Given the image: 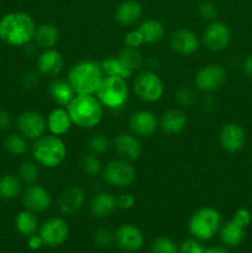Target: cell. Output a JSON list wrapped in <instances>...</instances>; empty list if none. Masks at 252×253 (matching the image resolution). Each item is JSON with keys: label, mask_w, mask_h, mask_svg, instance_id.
Instances as JSON below:
<instances>
[{"label": "cell", "mask_w": 252, "mask_h": 253, "mask_svg": "<svg viewBox=\"0 0 252 253\" xmlns=\"http://www.w3.org/2000/svg\"><path fill=\"white\" fill-rule=\"evenodd\" d=\"M245 236H246V227L239 225L232 219L222 224L221 227H220V241L226 247L239 246L245 240Z\"/></svg>", "instance_id": "obj_26"}, {"label": "cell", "mask_w": 252, "mask_h": 253, "mask_svg": "<svg viewBox=\"0 0 252 253\" xmlns=\"http://www.w3.org/2000/svg\"><path fill=\"white\" fill-rule=\"evenodd\" d=\"M179 253H205V247L202 245V241L190 237L179 245Z\"/></svg>", "instance_id": "obj_41"}, {"label": "cell", "mask_w": 252, "mask_h": 253, "mask_svg": "<svg viewBox=\"0 0 252 253\" xmlns=\"http://www.w3.org/2000/svg\"><path fill=\"white\" fill-rule=\"evenodd\" d=\"M22 182L15 174H4L0 177V198L12 200L21 195Z\"/></svg>", "instance_id": "obj_30"}, {"label": "cell", "mask_w": 252, "mask_h": 253, "mask_svg": "<svg viewBox=\"0 0 252 253\" xmlns=\"http://www.w3.org/2000/svg\"><path fill=\"white\" fill-rule=\"evenodd\" d=\"M12 125V116L9 111L0 110V131L9 130Z\"/></svg>", "instance_id": "obj_46"}, {"label": "cell", "mask_w": 252, "mask_h": 253, "mask_svg": "<svg viewBox=\"0 0 252 253\" xmlns=\"http://www.w3.org/2000/svg\"><path fill=\"white\" fill-rule=\"evenodd\" d=\"M158 119L150 110L135 111L128 119V127L131 133L137 137H150L158 128Z\"/></svg>", "instance_id": "obj_17"}, {"label": "cell", "mask_w": 252, "mask_h": 253, "mask_svg": "<svg viewBox=\"0 0 252 253\" xmlns=\"http://www.w3.org/2000/svg\"><path fill=\"white\" fill-rule=\"evenodd\" d=\"M93 244L100 249H106L114 244V232L108 227H99L93 234Z\"/></svg>", "instance_id": "obj_38"}, {"label": "cell", "mask_w": 252, "mask_h": 253, "mask_svg": "<svg viewBox=\"0 0 252 253\" xmlns=\"http://www.w3.org/2000/svg\"><path fill=\"white\" fill-rule=\"evenodd\" d=\"M119 59L125 64L126 68L135 73L136 71L143 66V57L138 48H132V47H126L124 46L120 49L118 54Z\"/></svg>", "instance_id": "obj_32"}, {"label": "cell", "mask_w": 252, "mask_h": 253, "mask_svg": "<svg viewBox=\"0 0 252 253\" xmlns=\"http://www.w3.org/2000/svg\"><path fill=\"white\" fill-rule=\"evenodd\" d=\"M21 203L25 209L39 214V212L47 211L51 208L52 197L46 188L35 183V184L27 185L22 190Z\"/></svg>", "instance_id": "obj_14"}, {"label": "cell", "mask_w": 252, "mask_h": 253, "mask_svg": "<svg viewBox=\"0 0 252 253\" xmlns=\"http://www.w3.org/2000/svg\"><path fill=\"white\" fill-rule=\"evenodd\" d=\"M128 94L130 90L126 79L111 76H104L95 91V96L101 105L110 110H116L125 105Z\"/></svg>", "instance_id": "obj_6"}, {"label": "cell", "mask_w": 252, "mask_h": 253, "mask_svg": "<svg viewBox=\"0 0 252 253\" xmlns=\"http://www.w3.org/2000/svg\"><path fill=\"white\" fill-rule=\"evenodd\" d=\"M17 177L22 182V184L31 185L37 182L40 177V170L37 167V163L34 162H24L19 167L17 170Z\"/></svg>", "instance_id": "obj_35"}, {"label": "cell", "mask_w": 252, "mask_h": 253, "mask_svg": "<svg viewBox=\"0 0 252 253\" xmlns=\"http://www.w3.org/2000/svg\"><path fill=\"white\" fill-rule=\"evenodd\" d=\"M219 141L221 147L229 153H236L244 148L246 143V133L245 130L235 123H229L222 126L219 135Z\"/></svg>", "instance_id": "obj_19"}, {"label": "cell", "mask_w": 252, "mask_h": 253, "mask_svg": "<svg viewBox=\"0 0 252 253\" xmlns=\"http://www.w3.org/2000/svg\"><path fill=\"white\" fill-rule=\"evenodd\" d=\"M85 204V193L78 185H68L59 193L57 207L63 215H74Z\"/></svg>", "instance_id": "obj_15"}, {"label": "cell", "mask_w": 252, "mask_h": 253, "mask_svg": "<svg viewBox=\"0 0 252 253\" xmlns=\"http://www.w3.org/2000/svg\"><path fill=\"white\" fill-rule=\"evenodd\" d=\"M242 67H244L245 74H246L250 79H252V54H250V56H247L246 58H245Z\"/></svg>", "instance_id": "obj_48"}, {"label": "cell", "mask_w": 252, "mask_h": 253, "mask_svg": "<svg viewBox=\"0 0 252 253\" xmlns=\"http://www.w3.org/2000/svg\"><path fill=\"white\" fill-rule=\"evenodd\" d=\"M36 22L24 11H11L0 19V40L12 47H22L34 41Z\"/></svg>", "instance_id": "obj_1"}, {"label": "cell", "mask_w": 252, "mask_h": 253, "mask_svg": "<svg viewBox=\"0 0 252 253\" xmlns=\"http://www.w3.org/2000/svg\"><path fill=\"white\" fill-rule=\"evenodd\" d=\"M104 182L106 184L115 188H127L135 182L136 179V169L130 161L119 160L110 161L101 172Z\"/></svg>", "instance_id": "obj_8"}, {"label": "cell", "mask_w": 252, "mask_h": 253, "mask_svg": "<svg viewBox=\"0 0 252 253\" xmlns=\"http://www.w3.org/2000/svg\"><path fill=\"white\" fill-rule=\"evenodd\" d=\"M232 220H234L235 222H237L239 225H241V226L247 227L251 224L252 215L251 212H250V210L245 209V208H240V209H237L236 211H235Z\"/></svg>", "instance_id": "obj_43"}, {"label": "cell", "mask_w": 252, "mask_h": 253, "mask_svg": "<svg viewBox=\"0 0 252 253\" xmlns=\"http://www.w3.org/2000/svg\"><path fill=\"white\" fill-rule=\"evenodd\" d=\"M114 244L125 253L138 252L145 245V235L136 225L124 224L114 232Z\"/></svg>", "instance_id": "obj_13"}, {"label": "cell", "mask_w": 252, "mask_h": 253, "mask_svg": "<svg viewBox=\"0 0 252 253\" xmlns=\"http://www.w3.org/2000/svg\"><path fill=\"white\" fill-rule=\"evenodd\" d=\"M113 147L118 156L126 161H136L142 155V143L133 133L121 132L113 141Z\"/></svg>", "instance_id": "obj_18"}, {"label": "cell", "mask_w": 252, "mask_h": 253, "mask_svg": "<svg viewBox=\"0 0 252 253\" xmlns=\"http://www.w3.org/2000/svg\"><path fill=\"white\" fill-rule=\"evenodd\" d=\"M128 253H137V252H128Z\"/></svg>", "instance_id": "obj_51"}, {"label": "cell", "mask_w": 252, "mask_h": 253, "mask_svg": "<svg viewBox=\"0 0 252 253\" xmlns=\"http://www.w3.org/2000/svg\"><path fill=\"white\" fill-rule=\"evenodd\" d=\"M40 83V73L39 72H27V73L22 74L21 77V84L24 88L32 89L37 86Z\"/></svg>", "instance_id": "obj_45"}, {"label": "cell", "mask_w": 252, "mask_h": 253, "mask_svg": "<svg viewBox=\"0 0 252 253\" xmlns=\"http://www.w3.org/2000/svg\"><path fill=\"white\" fill-rule=\"evenodd\" d=\"M232 39L230 27L225 22L215 20L207 27L202 36V42L205 48L212 52H220L226 48Z\"/></svg>", "instance_id": "obj_11"}, {"label": "cell", "mask_w": 252, "mask_h": 253, "mask_svg": "<svg viewBox=\"0 0 252 253\" xmlns=\"http://www.w3.org/2000/svg\"><path fill=\"white\" fill-rule=\"evenodd\" d=\"M145 43V40H143L142 34L140 32L138 29L130 30L125 34L124 36V44L126 47H132V48H138L140 46Z\"/></svg>", "instance_id": "obj_42"}, {"label": "cell", "mask_w": 252, "mask_h": 253, "mask_svg": "<svg viewBox=\"0 0 252 253\" xmlns=\"http://www.w3.org/2000/svg\"><path fill=\"white\" fill-rule=\"evenodd\" d=\"M158 124L163 132L168 135H177L187 127L188 118L185 113L179 109H169L162 114Z\"/></svg>", "instance_id": "obj_24"}, {"label": "cell", "mask_w": 252, "mask_h": 253, "mask_svg": "<svg viewBox=\"0 0 252 253\" xmlns=\"http://www.w3.org/2000/svg\"><path fill=\"white\" fill-rule=\"evenodd\" d=\"M5 151L12 156H24L29 151V142L21 133H10L2 142Z\"/></svg>", "instance_id": "obj_33"}, {"label": "cell", "mask_w": 252, "mask_h": 253, "mask_svg": "<svg viewBox=\"0 0 252 253\" xmlns=\"http://www.w3.org/2000/svg\"><path fill=\"white\" fill-rule=\"evenodd\" d=\"M15 229L21 236L29 237L39 232L40 221L37 214L25 209L17 212L15 216Z\"/></svg>", "instance_id": "obj_27"}, {"label": "cell", "mask_w": 252, "mask_h": 253, "mask_svg": "<svg viewBox=\"0 0 252 253\" xmlns=\"http://www.w3.org/2000/svg\"><path fill=\"white\" fill-rule=\"evenodd\" d=\"M81 167L83 172L89 177H96L103 172V165H101L100 160L98 158V156L91 152L83 155L81 160Z\"/></svg>", "instance_id": "obj_36"}, {"label": "cell", "mask_w": 252, "mask_h": 253, "mask_svg": "<svg viewBox=\"0 0 252 253\" xmlns=\"http://www.w3.org/2000/svg\"><path fill=\"white\" fill-rule=\"evenodd\" d=\"M66 109L73 125L81 128H93L103 120L104 106L95 94H77Z\"/></svg>", "instance_id": "obj_2"}, {"label": "cell", "mask_w": 252, "mask_h": 253, "mask_svg": "<svg viewBox=\"0 0 252 253\" xmlns=\"http://www.w3.org/2000/svg\"><path fill=\"white\" fill-rule=\"evenodd\" d=\"M137 29L142 34L145 43H158L166 37L165 25L156 19L143 20Z\"/></svg>", "instance_id": "obj_29"}, {"label": "cell", "mask_w": 252, "mask_h": 253, "mask_svg": "<svg viewBox=\"0 0 252 253\" xmlns=\"http://www.w3.org/2000/svg\"><path fill=\"white\" fill-rule=\"evenodd\" d=\"M175 100L183 108H190L197 101V94L189 86H182L175 91Z\"/></svg>", "instance_id": "obj_39"}, {"label": "cell", "mask_w": 252, "mask_h": 253, "mask_svg": "<svg viewBox=\"0 0 252 253\" xmlns=\"http://www.w3.org/2000/svg\"><path fill=\"white\" fill-rule=\"evenodd\" d=\"M116 202H118L119 209L130 210L135 207L136 198L132 194H130V193H123V194H120L116 198Z\"/></svg>", "instance_id": "obj_44"}, {"label": "cell", "mask_w": 252, "mask_h": 253, "mask_svg": "<svg viewBox=\"0 0 252 253\" xmlns=\"http://www.w3.org/2000/svg\"><path fill=\"white\" fill-rule=\"evenodd\" d=\"M221 225V214L215 208L203 207L192 214L188 221V231L199 241H210L219 234Z\"/></svg>", "instance_id": "obj_5"}, {"label": "cell", "mask_w": 252, "mask_h": 253, "mask_svg": "<svg viewBox=\"0 0 252 253\" xmlns=\"http://www.w3.org/2000/svg\"><path fill=\"white\" fill-rule=\"evenodd\" d=\"M103 78L104 73L100 63L81 61L71 67L67 81L76 94H95Z\"/></svg>", "instance_id": "obj_3"}, {"label": "cell", "mask_w": 252, "mask_h": 253, "mask_svg": "<svg viewBox=\"0 0 252 253\" xmlns=\"http://www.w3.org/2000/svg\"><path fill=\"white\" fill-rule=\"evenodd\" d=\"M205 253H230V252L226 247L214 246V247H209V249H205Z\"/></svg>", "instance_id": "obj_50"}, {"label": "cell", "mask_w": 252, "mask_h": 253, "mask_svg": "<svg viewBox=\"0 0 252 253\" xmlns=\"http://www.w3.org/2000/svg\"><path fill=\"white\" fill-rule=\"evenodd\" d=\"M59 39H61L59 29L52 22H44L36 27L34 41L41 49L54 48V46L59 42Z\"/></svg>", "instance_id": "obj_25"}, {"label": "cell", "mask_w": 252, "mask_h": 253, "mask_svg": "<svg viewBox=\"0 0 252 253\" xmlns=\"http://www.w3.org/2000/svg\"><path fill=\"white\" fill-rule=\"evenodd\" d=\"M151 253H179V245L167 236H158L153 239L150 246Z\"/></svg>", "instance_id": "obj_34"}, {"label": "cell", "mask_w": 252, "mask_h": 253, "mask_svg": "<svg viewBox=\"0 0 252 253\" xmlns=\"http://www.w3.org/2000/svg\"><path fill=\"white\" fill-rule=\"evenodd\" d=\"M69 232H71V229H69L68 221L63 217L53 216L40 225L37 234L43 241V246L54 249V247L62 246L68 240Z\"/></svg>", "instance_id": "obj_9"}, {"label": "cell", "mask_w": 252, "mask_h": 253, "mask_svg": "<svg viewBox=\"0 0 252 253\" xmlns=\"http://www.w3.org/2000/svg\"><path fill=\"white\" fill-rule=\"evenodd\" d=\"M203 106H204V110L212 111L215 110V108H216V103H215V100L211 98V96H208V98L204 99V104H203Z\"/></svg>", "instance_id": "obj_49"}, {"label": "cell", "mask_w": 252, "mask_h": 253, "mask_svg": "<svg viewBox=\"0 0 252 253\" xmlns=\"http://www.w3.org/2000/svg\"><path fill=\"white\" fill-rule=\"evenodd\" d=\"M169 46L173 52L180 56H190L199 49L200 40L189 29H178L169 36Z\"/></svg>", "instance_id": "obj_16"}, {"label": "cell", "mask_w": 252, "mask_h": 253, "mask_svg": "<svg viewBox=\"0 0 252 253\" xmlns=\"http://www.w3.org/2000/svg\"><path fill=\"white\" fill-rule=\"evenodd\" d=\"M49 94H51L54 103L58 106H63V108H66L71 103L72 99L77 95L68 81L58 78L53 79L52 83L49 84Z\"/></svg>", "instance_id": "obj_28"}, {"label": "cell", "mask_w": 252, "mask_h": 253, "mask_svg": "<svg viewBox=\"0 0 252 253\" xmlns=\"http://www.w3.org/2000/svg\"><path fill=\"white\" fill-rule=\"evenodd\" d=\"M198 12L200 17L208 21H215L217 17V7L214 2L211 1H203L198 6Z\"/></svg>", "instance_id": "obj_40"}, {"label": "cell", "mask_w": 252, "mask_h": 253, "mask_svg": "<svg viewBox=\"0 0 252 253\" xmlns=\"http://www.w3.org/2000/svg\"><path fill=\"white\" fill-rule=\"evenodd\" d=\"M101 69H103L104 76H111V77H119V78L127 79L132 77V72L128 71L125 67V64L119 59L118 56L108 57V58L103 59L100 63Z\"/></svg>", "instance_id": "obj_31"}, {"label": "cell", "mask_w": 252, "mask_h": 253, "mask_svg": "<svg viewBox=\"0 0 252 253\" xmlns=\"http://www.w3.org/2000/svg\"><path fill=\"white\" fill-rule=\"evenodd\" d=\"M35 162L44 168H56L64 162L67 157V146L59 136L46 135L35 140L31 148Z\"/></svg>", "instance_id": "obj_4"}, {"label": "cell", "mask_w": 252, "mask_h": 253, "mask_svg": "<svg viewBox=\"0 0 252 253\" xmlns=\"http://www.w3.org/2000/svg\"><path fill=\"white\" fill-rule=\"evenodd\" d=\"M116 209H118L116 197L106 192L94 195L93 199L89 203V210L96 219H105V217L111 216L116 211Z\"/></svg>", "instance_id": "obj_22"}, {"label": "cell", "mask_w": 252, "mask_h": 253, "mask_svg": "<svg viewBox=\"0 0 252 253\" xmlns=\"http://www.w3.org/2000/svg\"><path fill=\"white\" fill-rule=\"evenodd\" d=\"M64 67V59L56 48L43 49L37 58V72L40 76L57 77Z\"/></svg>", "instance_id": "obj_20"}, {"label": "cell", "mask_w": 252, "mask_h": 253, "mask_svg": "<svg viewBox=\"0 0 252 253\" xmlns=\"http://www.w3.org/2000/svg\"><path fill=\"white\" fill-rule=\"evenodd\" d=\"M17 132L27 140H37L46 133L47 121L41 113L36 110H26L17 116Z\"/></svg>", "instance_id": "obj_12"}, {"label": "cell", "mask_w": 252, "mask_h": 253, "mask_svg": "<svg viewBox=\"0 0 252 253\" xmlns=\"http://www.w3.org/2000/svg\"><path fill=\"white\" fill-rule=\"evenodd\" d=\"M27 247L32 251H39L41 247H43V241H42L39 234L31 235V236L27 237Z\"/></svg>", "instance_id": "obj_47"}, {"label": "cell", "mask_w": 252, "mask_h": 253, "mask_svg": "<svg viewBox=\"0 0 252 253\" xmlns=\"http://www.w3.org/2000/svg\"><path fill=\"white\" fill-rule=\"evenodd\" d=\"M46 121L47 130L49 131V133L59 136V137L68 133L69 130L72 128V125H73L68 111L63 106H58V108L53 109L48 114Z\"/></svg>", "instance_id": "obj_23"}, {"label": "cell", "mask_w": 252, "mask_h": 253, "mask_svg": "<svg viewBox=\"0 0 252 253\" xmlns=\"http://www.w3.org/2000/svg\"><path fill=\"white\" fill-rule=\"evenodd\" d=\"M225 82H226V69L219 63L205 64L194 77L195 88L207 94L219 90Z\"/></svg>", "instance_id": "obj_10"}, {"label": "cell", "mask_w": 252, "mask_h": 253, "mask_svg": "<svg viewBox=\"0 0 252 253\" xmlns=\"http://www.w3.org/2000/svg\"><path fill=\"white\" fill-rule=\"evenodd\" d=\"M111 146H113L111 141L103 133H96L88 142L89 151L94 155H103V153L108 152Z\"/></svg>", "instance_id": "obj_37"}, {"label": "cell", "mask_w": 252, "mask_h": 253, "mask_svg": "<svg viewBox=\"0 0 252 253\" xmlns=\"http://www.w3.org/2000/svg\"><path fill=\"white\" fill-rule=\"evenodd\" d=\"M143 15V7L137 0H125L115 10V21L120 26L131 27L140 22Z\"/></svg>", "instance_id": "obj_21"}, {"label": "cell", "mask_w": 252, "mask_h": 253, "mask_svg": "<svg viewBox=\"0 0 252 253\" xmlns=\"http://www.w3.org/2000/svg\"><path fill=\"white\" fill-rule=\"evenodd\" d=\"M133 93L145 103H156L165 94V83L153 71L140 72L133 79Z\"/></svg>", "instance_id": "obj_7"}]
</instances>
